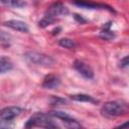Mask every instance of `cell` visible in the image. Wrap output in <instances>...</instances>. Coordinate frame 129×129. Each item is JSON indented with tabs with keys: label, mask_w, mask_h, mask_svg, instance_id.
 <instances>
[{
	"label": "cell",
	"mask_w": 129,
	"mask_h": 129,
	"mask_svg": "<svg viewBox=\"0 0 129 129\" xmlns=\"http://www.w3.org/2000/svg\"><path fill=\"white\" fill-rule=\"evenodd\" d=\"M55 21H56V18H55V17H52V16H50V15H46V14H45L44 17L38 22V26L41 27V28H44V27H46V26H48V25L54 23Z\"/></svg>",
	"instance_id": "9a60e30c"
},
{
	"label": "cell",
	"mask_w": 129,
	"mask_h": 129,
	"mask_svg": "<svg viewBox=\"0 0 129 129\" xmlns=\"http://www.w3.org/2000/svg\"><path fill=\"white\" fill-rule=\"evenodd\" d=\"M49 115H50L51 117H54V118H57V119L61 120V121H62L68 127H70V128H80V127H82L81 123H79L76 119H74L72 116H70V115L67 114L66 112L54 110V111L49 112Z\"/></svg>",
	"instance_id": "277c9868"
},
{
	"label": "cell",
	"mask_w": 129,
	"mask_h": 129,
	"mask_svg": "<svg viewBox=\"0 0 129 129\" xmlns=\"http://www.w3.org/2000/svg\"><path fill=\"white\" fill-rule=\"evenodd\" d=\"M74 4L82 7V8H86V9H106L110 12H114L115 10L106 4L103 3H96L93 1H88V0H74Z\"/></svg>",
	"instance_id": "8992f818"
},
{
	"label": "cell",
	"mask_w": 129,
	"mask_h": 129,
	"mask_svg": "<svg viewBox=\"0 0 129 129\" xmlns=\"http://www.w3.org/2000/svg\"><path fill=\"white\" fill-rule=\"evenodd\" d=\"M71 99L74 101H78V102H89V103H97L98 101H96L92 96L86 95V94H77V95H72Z\"/></svg>",
	"instance_id": "7c38bea8"
},
{
	"label": "cell",
	"mask_w": 129,
	"mask_h": 129,
	"mask_svg": "<svg viewBox=\"0 0 129 129\" xmlns=\"http://www.w3.org/2000/svg\"><path fill=\"white\" fill-rule=\"evenodd\" d=\"M13 69V63L11 61L10 58H8L7 56L2 55L0 58V72L1 74H4L10 70Z\"/></svg>",
	"instance_id": "8fae6325"
},
{
	"label": "cell",
	"mask_w": 129,
	"mask_h": 129,
	"mask_svg": "<svg viewBox=\"0 0 129 129\" xmlns=\"http://www.w3.org/2000/svg\"><path fill=\"white\" fill-rule=\"evenodd\" d=\"M60 85V79L57 76L54 75H49L47 77H45V79L43 80L42 83V87L48 90H54L56 88H58Z\"/></svg>",
	"instance_id": "9c48e42d"
},
{
	"label": "cell",
	"mask_w": 129,
	"mask_h": 129,
	"mask_svg": "<svg viewBox=\"0 0 129 129\" xmlns=\"http://www.w3.org/2000/svg\"><path fill=\"white\" fill-rule=\"evenodd\" d=\"M129 110V105L124 101H110L103 105L101 114L107 118H115L124 115Z\"/></svg>",
	"instance_id": "6da1fadb"
},
{
	"label": "cell",
	"mask_w": 129,
	"mask_h": 129,
	"mask_svg": "<svg viewBox=\"0 0 129 129\" xmlns=\"http://www.w3.org/2000/svg\"><path fill=\"white\" fill-rule=\"evenodd\" d=\"M115 36H116L115 33H114L112 30H110V22L107 23V24L104 26L103 30L100 32V37L103 38V39H105V40L113 39Z\"/></svg>",
	"instance_id": "5bb4252c"
},
{
	"label": "cell",
	"mask_w": 129,
	"mask_h": 129,
	"mask_svg": "<svg viewBox=\"0 0 129 129\" xmlns=\"http://www.w3.org/2000/svg\"><path fill=\"white\" fill-rule=\"evenodd\" d=\"M119 127H121V128H129V121H127L125 123H122L121 125H119Z\"/></svg>",
	"instance_id": "44dd1931"
},
{
	"label": "cell",
	"mask_w": 129,
	"mask_h": 129,
	"mask_svg": "<svg viewBox=\"0 0 129 129\" xmlns=\"http://www.w3.org/2000/svg\"><path fill=\"white\" fill-rule=\"evenodd\" d=\"M74 68L85 78L88 80H91L94 78V72L92 70V68L87 64L86 62L82 61V60H76L74 62Z\"/></svg>",
	"instance_id": "52a82bcc"
},
{
	"label": "cell",
	"mask_w": 129,
	"mask_h": 129,
	"mask_svg": "<svg viewBox=\"0 0 129 129\" xmlns=\"http://www.w3.org/2000/svg\"><path fill=\"white\" fill-rule=\"evenodd\" d=\"M9 35L5 33V31H1V43L3 46H9Z\"/></svg>",
	"instance_id": "e0dca14e"
},
{
	"label": "cell",
	"mask_w": 129,
	"mask_h": 129,
	"mask_svg": "<svg viewBox=\"0 0 129 129\" xmlns=\"http://www.w3.org/2000/svg\"><path fill=\"white\" fill-rule=\"evenodd\" d=\"M1 3L7 7L13 8H22L26 5V2L24 0H1Z\"/></svg>",
	"instance_id": "4fadbf2b"
},
{
	"label": "cell",
	"mask_w": 129,
	"mask_h": 129,
	"mask_svg": "<svg viewBox=\"0 0 129 129\" xmlns=\"http://www.w3.org/2000/svg\"><path fill=\"white\" fill-rule=\"evenodd\" d=\"M46 15H50L52 17L58 16V15H67L69 14V9L60 2H55L52 5H50L45 13Z\"/></svg>",
	"instance_id": "ba28073f"
},
{
	"label": "cell",
	"mask_w": 129,
	"mask_h": 129,
	"mask_svg": "<svg viewBox=\"0 0 129 129\" xmlns=\"http://www.w3.org/2000/svg\"><path fill=\"white\" fill-rule=\"evenodd\" d=\"M127 66H129V55L125 56V57L122 58L121 61H120V67H121V68H125V67H127Z\"/></svg>",
	"instance_id": "d6986e66"
},
{
	"label": "cell",
	"mask_w": 129,
	"mask_h": 129,
	"mask_svg": "<svg viewBox=\"0 0 129 129\" xmlns=\"http://www.w3.org/2000/svg\"><path fill=\"white\" fill-rule=\"evenodd\" d=\"M4 25L12 28L13 30H17V31L24 32V33H27L29 31L27 24L20 20H8V21L4 22Z\"/></svg>",
	"instance_id": "30bf717a"
},
{
	"label": "cell",
	"mask_w": 129,
	"mask_h": 129,
	"mask_svg": "<svg viewBox=\"0 0 129 129\" xmlns=\"http://www.w3.org/2000/svg\"><path fill=\"white\" fill-rule=\"evenodd\" d=\"M79 16H80V15H78V14H75V18H76V19H77V20H78L79 22L83 23V22H85V21H86L85 19H83L82 17H79Z\"/></svg>",
	"instance_id": "ffe728a7"
},
{
	"label": "cell",
	"mask_w": 129,
	"mask_h": 129,
	"mask_svg": "<svg viewBox=\"0 0 129 129\" xmlns=\"http://www.w3.org/2000/svg\"><path fill=\"white\" fill-rule=\"evenodd\" d=\"M63 103H67L66 100L59 98V97H53L52 100H51V104L52 105H59V104H63Z\"/></svg>",
	"instance_id": "ac0fdd59"
},
{
	"label": "cell",
	"mask_w": 129,
	"mask_h": 129,
	"mask_svg": "<svg viewBox=\"0 0 129 129\" xmlns=\"http://www.w3.org/2000/svg\"><path fill=\"white\" fill-rule=\"evenodd\" d=\"M24 57L28 62L32 64L44 67V68L51 67L54 63V59L51 56L46 55L41 52H37V51H27L24 54Z\"/></svg>",
	"instance_id": "3957f363"
},
{
	"label": "cell",
	"mask_w": 129,
	"mask_h": 129,
	"mask_svg": "<svg viewBox=\"0 0 129 129\" xmlns=\"http://www.w3.org/2000/svg\"><path fill=\"white\" fill-rule=\"evenodd\" d=\"M58 44L68 49H74L77 46V43L75 42V40H73L71 38H61L58 41Z\"/></svg>",
	"instance_id": "2e32d148"
},
{
	"label": "cell",
	"mask_w": 129,
	"mask_h": 129,
	"mask_svg": "<svg viewBox=\"0 0 129 129\" xmlns=\"http://www.w3.org/2000/svg\"><path fill=\"white\" fill-rule=\"evenodd\" d=\"M49 116L45 115L43 113H35L27 120V122L25 124V128H32V127L55 128V127H57V125L49 118Z\"/></svg>",
	"instance_id": "7a4b0ae2"
},
{
	"label": "cell",
	"mask_w": 129,
	"mask_h": 129,
	"mask_svg": "<svg viewBox=\"0 0 129 129\" xmlns=\"http://www.w3.org/2000/svg\"><path fill=\"white\" fill-rule=\"evenodd\" d=\"M22 111H23V109L20 107H17V106L3 108L0 113V119L2 122H10L14 118L19 116L22 113Z\"/></svg>",
	"instance_id": "5b68a950"
}]
</instances>
